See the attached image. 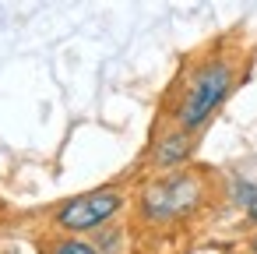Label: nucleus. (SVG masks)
<instances>
[{
    "instance_id": "1",
    "label": "nucleus",
    "mask_w": 257,
    "mask_h": 254,
    "mask_svg": "<svg viewBox=\"0 0 257 254\" xmlns=\"http://www.w3.org/2000/svg\"><path fill=\"white\" fill-rule=\"evenodd\" d=\"M229 85H232L229 64H218V60H215V64H204V67L194 74L190 89L183 92V103H180V113H176L180 127H183V131L201 127V124L218 110V103L229 96Z\"/></svg>"
},
{
    "instance_id": "2",
    "label": "nucleus",
    "mask_w": 257,
    "mask_h": 254,
    "mask_svg": "<svg viewBox=\"0 0 257 254\" xmlns=\"http://www.w3.org/2000/svg\"><path fill=\"white\" fill-rule=\"evenodd\" d=\"M197 201H201V180L190 173H173V177H162L145 187L141 212L155 222H169V219H180L190 208H197Z\"/></svg>"
},
{
    "instance_id": "3",
    "label": "nucleus",
    "mask_w": 257,
    "mask_h": 254,
    "mask_svg": "<svg viewBox=\"0 0 257 254\" xmlns=\"http://www.w3.org/2000/svg\"><path fill=\"white\" fill-rule=\"evenodd\" d=\"M120 212V191L106 187V191H88V194H78L71 198L67 205H60L57 212V222L64 229H95L102 226L106 219H113Z\"/></svg>"
},
{
    "instance_id": "4",
    "label": "nucleus",
    "mask_w": 257,
    "mask_h": 254,
    "mask_svg": "<svg viewBox=\"0 0 257 254\" xmlns=\"http://www.w3.org/2000/svg\"><path fill=\"white\" fill-rule=\"evenodd\" d=\"M187 148H190L187 131H183V134H173V138H166V141L155 148V162H159V166H173V162H180V159L187 155Z\"/></svg>"
},
{
    "instance_id": "5",
    "label": "nucleus",
    "mask_w": 257,
    "mask_h": 254,
    "mask_svg": "<svg viewBox=\"0 0 257 254\" xmlns=\"http://www.w3.org/2000/svg\"><path fill=\"white\" fill-rule=\"evenodd\" d=\"M53 254H99V250L92 243H85V240H60L53 247Z\"/></svg>"
},
{
    "instance_id": "6",
    "label": "nucleus",
    "mask_w": 257,
    "mask_h": 254,
    "mask_svg": "<svg viewBox=\"0 0 257 254\" xmlns=\"http://www.w3.org/2000/svg\"><path fill=\"white\" fill-rule=\"evenodd\" d=\"M246 212H250V215L257 219V187H253V191L246 194Z\"/></svg>"
},
{
    "instance_id": "7",
    "label": "nucleus",
    "mask_w": 257,
    "mask_h": 254,
    "mask_svg": "<svg viewBox=\"0 0 257 254\" xmlns=\"http://www.w3.org/2000/svg\"><path fill=\"white\" fill-rule=\"evenodd\" d=\"M253 254H257V236H253Z\"/></svg>"
}]
</instances>
